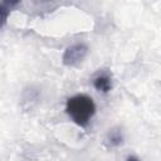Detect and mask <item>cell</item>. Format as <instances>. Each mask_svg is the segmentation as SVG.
<instances>
[{"label":"cell","instance_id":"2","mask_svg":"<svg viewBox=\"0 0 161 161\" xmlns=\"http://www.w3.org/2000/svg\"><path fill=\"white\" fill-rule=\"evenodd\" d=\"M88 54V47L84 43H77L70 47H68L62 57V62L67 67H74L78 65L84 60V58Z\"/></svg>","mask_w":161,"mask_h":161},{"label":"cell","instance_id":"1","mask_svg":"<svg viewBox=\"0 0 161 161\" xmlns=\"http://www.w3.org/2000/svg\"><path fill=\"white\" fill-rule=\"evenodd\" d=\"M65 112L79 127H87L96 113V103L87 94H75L67 99Z\"/></svg>","mask_w":161,"mask_h":161},{"label":"cell","instance_id":"6","mask_svg":"<svg viewBox=\"0 0 161 161\" xmlns=\"http://www.w3.org/2000/svg\"><path fill=\"white\" fill-rule=\"evenodd\" d=\"M127 161H140V158L136 157V156H128L127 157Z\"/></svg>","mask_w":161,"mask_h":161},{"label":"cell","instance_id":"3","mask_svg":"<svg viewBox=\"0 0 161 161\" xmlns=\"http://www.w3.org/2000/svg\"><path fill=\"white\" fill-rule=\"evenodd\" d=\"M93 86L98 92L108 93L112 89V77L108 72H101L93 78Z\"/></svg>","mask_w":161,"mask_h":161},{"label":"cell","instance_id":"4","mask_svg":"<svg viewBox=\"0 0 161 161\" xmlns=\"http://www.w3.org/2000/svg\"><path fill=\"white\" fill-rule=\"evenodd\" d=\"M15 5H18V1H5L0 4V28H3L6 24L10 10Z\"/></svg>","mask_w":161,"mask_h":161},{"label":"cell","instance_id":"5","mask_svg":"<svg viewBox=\"0 0 161 161\" xmlns=\"http://www.w3.org/2000/svg\"><path fill=\"white\" fill-rule=\"evenodd\" d=\"M107 141L111 146H119L123 142V133L119 128H112L109 130L107 135Z\"/></svg>","mask_w":161,"mask_h":161}]
</instances>
